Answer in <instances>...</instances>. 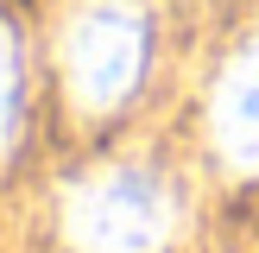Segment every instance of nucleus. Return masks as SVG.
<instances>
[{
	"instance_id": "1",
	"label": "nucleus",
	"mask_w": 259,
	"mask_h": 253,
	"mask_svg": "<svg viewBox=\"0 0 259 253\" xmlns=\"http://www.w3.org/2000/svg\"><path fill=\"white\" fill-rule=\"evenodd\" d=\"M177 228V196L158 171L114 164L70 190L63 234L76 253H164Z\"/></svg>"
},
{
	"instance_id": "2",
	"label": "nucleus",
	"mask_w": 259,
	"mask_h": 253,
	"mask_svg": "<svg viewBox=\"0 0 259 253\" xmlns=\"http://www.w3.org/2000/svg\"><path fill=\"white\" fill-rule=\"evenodd\" d=\"M146 70V13L133 0H89L63 25V82L82 108H120Z\"/></svg>"
},
{
	"instance_id": "3",
	"label": "nucleus",
	"mask_w": 259,
	"mask_h": 253,
	"mask_svg": "<svg viewBox=\"0 0 259 253\" xmlns=\"http://www.w3.org/2000/svg\"><path fill=\"white\" fill-rule=\"evenodd\" d=\"M215 146L228 164L259 171V45L240 51L215 89Z\"/></svg>"
},
{
	"instance_id": "4",
	"label": "nucleus",
	"mask_w": 259,
	"mask_h": 253,
	"mask_svg": "<svg viewBox=\"0 0 259 253\" xmlns=\"http://www.w3.org/2000/svg\"><path fill=\"white\" fill-rule=\"evenodd\" d=\"M13 108H19V57H13V38L0 32V146L13 133Z\"/></svg>"
}]
</instances>
